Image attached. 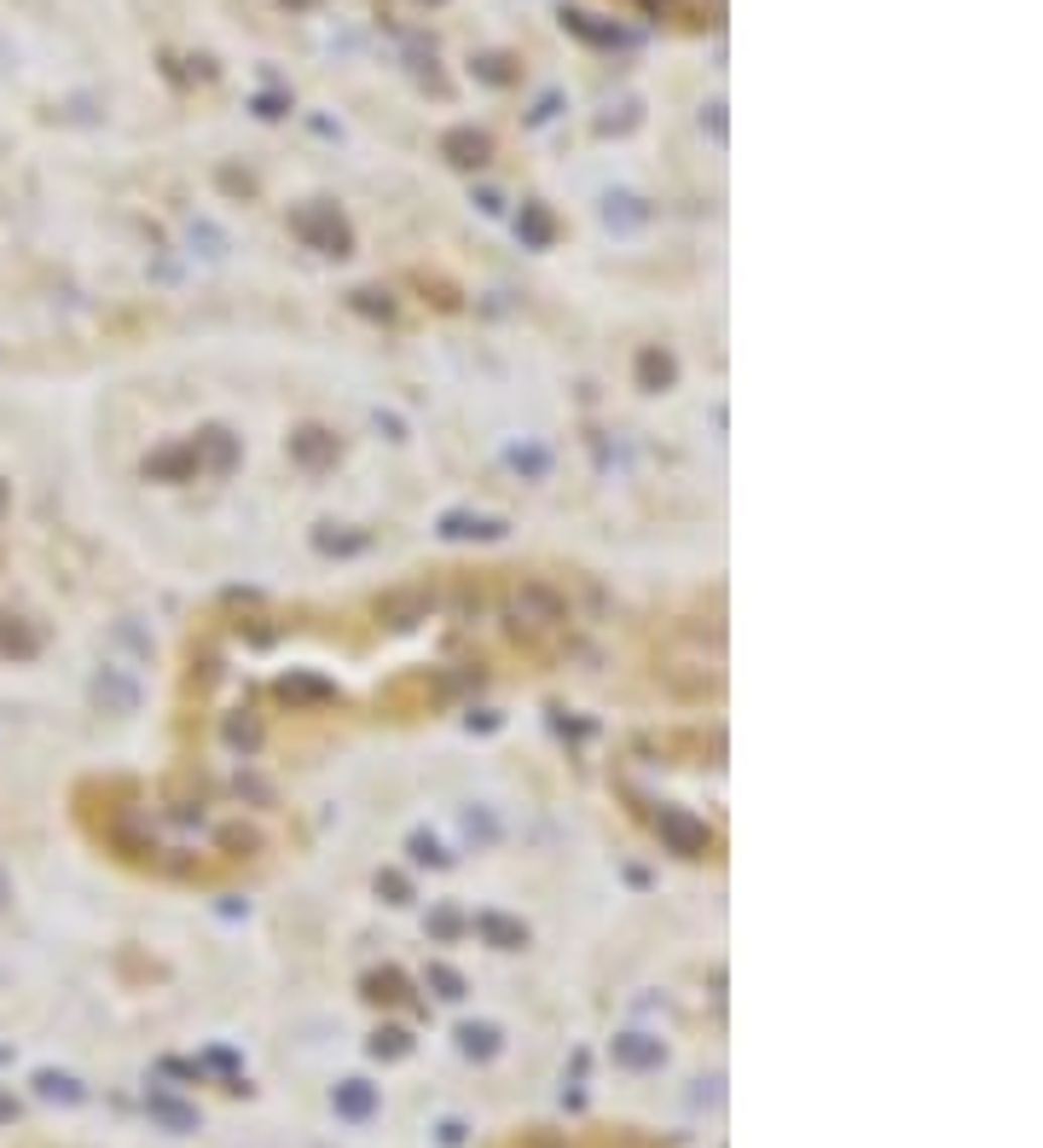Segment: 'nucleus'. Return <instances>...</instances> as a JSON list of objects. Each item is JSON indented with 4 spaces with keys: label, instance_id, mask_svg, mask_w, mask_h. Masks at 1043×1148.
I'll return each mask as SVG.
<instances>
[{
    "label": "nucleus",
    "instance_id": "obj_7",
    "mask_svg": "<svg viewBox=\"0 0 1043 1148\" xmlns=\"http://www.w3.org/2000/svg\"><path fill=\"white\" fill-rule=\"evenodd\" d=\"M429 981L440 986V998H464V986H459V975H452V969H429Z\"/></svg>",
    "mask_w": 1043,
    "mask_h": 1148
},
{
    "label": "nucleus",
    "instance_id": "obj_3",
    "mask_svg": "<svg viewBox=\"0 0 1043 1148\" xmlns=\"http://www.w3.org/2000/svg\"><path fill=\"white\" fill-rule=\"evenodd\" d=\"M446 151H452V163H487L482 134H446Z\"/></svg>",
    "mask_w": 1043,
    "mask_h": 1148
},
{
    "label": "nucleus",
    "instance_id": "obj_5",
    "mask_svg": "<svg viewBox=\"0 0 1043 1148\" xmlns=\"http://www.w3.org/2000/svg\"><path fill=\"white\" fill-rule=\"evenodd\" d=\"M459 1038H464V1050L470 1055H493V1038H499V1032L493 1027H464Z\"/></svg>",
    "mask_w": 1043,
    "mask_h": 1148
},
{
    "label": "nucleus",
    "instance_id": "obj_2",
    "mask_svg": "<svg viewBox=\"0 0 1043 1148\" xmlns=\"http://www.w3.org/2000/svg\"><path fill=\"white\" fill-rule=\"evenodd\" d=\"M615 1061H626V1067H661V1038L626 1032V1038H615Z\"/></svg>",
    "mask_w": 1043,
    "mask_h": 1148
},
{
    "label": "nucleus",
    "instance_id": "obj_4",
    "mask_svg": "<svg viewBox=\"0 0 1043 1148\" xmlns=\"http://www.w3.org/2000/svg\"><path fill=\"white\" fill-rule=\"evenodd\" d=\"M151 1114H157V1120H168L174 1131H191V1125H198V1114H191V1108H180L174 1097H151Z\"/></svg>",
    "mask_w": 1043,
    "mask_h": 1148
},
{
    "label": "nucleus",
    "instance_id": "obj_6",
    "mask_svg": "<svg viewBox=\"0 0 1043 1148\" xmlns=\"http://www.w3.org/2000/svg\"><path fill=\"white\" fill-rule=\"evenodd\" d=\"M41 1091L46 1097H64V1102H76L82 1091H76V1078H58V1073H41Z\"/></svg>",
    "mask_w": 1043,
    "mask_h": 1148
},
{
    "label": "nucleus",
    "instance_id": "obj_1",
    "mask_svg": "<svg viewBox=\"0 0 1043 1148\" xmlns=\"http://www.w3.org/2000/svg\"><path fill=\"white\" fill-rule=\"evenodd\" d=\"M371 1108H377V1091H371L366 1078H343V1085H337V1114H343V1120H371Z\"/></svg>",
    "mask_w": 1043,
    "mask_h": 1148
}]
</instances>
